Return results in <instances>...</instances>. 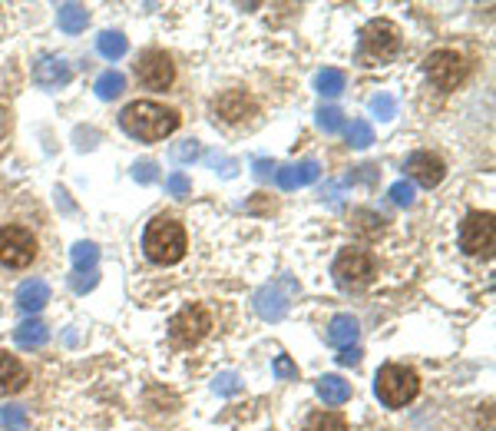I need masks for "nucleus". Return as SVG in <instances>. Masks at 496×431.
<instances>
[{
	"instance_id": "obj_33",
	"label": "nucleus",
	"mask_w": 496,
	"mask_h": 431,
	"mask_svg": "<svg viewBox=\"0 0 496 431\" xmlns=\"http://www.w3.org/2000/svg\"><path fill=\"white\" fill-rule=\"evenodd\" d=\"M215 395H239L242 391V379L235 375V371H225V375H219V379L212 381Z\"/></svg>"
},
{
	"instance_id": "obj_1",
	"label": "nucleus",
	"mask_w": 496,
	"mask_h": 431,
	"mask_svg": "<svg viewBox=\"0 0 496 431\" xmlns=\"http://www.w3.org/2000/svg\"><path fill=\"white\" fill-rule=\"evenodd\" d=\"M120 126L132 140L156 143V140H166L169 133L179 130V114H176V110H166L162 103L136 100L120 114Z\"/></svg>"
},
{
	"instance_id": "obj_21",
	"label": "nucleus",
	"mask_w": 496,
	"mask_h": 431,
	"mask_svg": "<svg viewBox=\"0 0 496 431\" xmlns=\"http://www.w3.org/2000/svg\"><path fill=\"white\" fill-rule=\"evenodd\" d=\"M57 21H60V31L80 33V31H86V23H90V11H86L83 4H63L60 14H57Z\"/></svg>"
},
{
	"instance_id": "obj_26",
	"label": "nucleus",
	"mask_w": 496,
	"mask_h": 431,
	"mask_svg": "<svg viewBox=\"0 0 496 431\" xmlns=\"http://www.w3.org/2000/svg\"><path fill=\"white\" fill-rule=\"evenodd\" d=\"M0 428L4 431H27L31 428V415L21 405H4L0 408Z\"/></svg>"
},
{
	"instance_id": "obj_8",
	"label": "nucleus",
	"mask_w": 496,
	"mask_h": 431,
	"mask_svg": "<svg viewBox=\"0 0 496 431\" xmlns=\"http://www.w3.org/2000/svg\"><path fill=\"white\" fill-rule=\"evenodd\" d=\"M212 329V316H209V308L205 306H185L183 312H176L173 322H169V335H173L176 345H195V342H203Z\"/></svg>"
},
{
	"instance_id": "obj_3",
	"label": "nucleus",
	"mask_w": 496,
	"mask_h": 431,
	"mask_svg": "<svg viewBox=\"0 0 496 431\" xmlns=\"http://www.w3.org/2000/svg\"><path fill=\"white\" fill-rule=\"evenodd\" d=\"M420 391V379H417L414 369L407 365H381L377 369V379H374V395L384 401L387 408H404L407 401L417 399Z\"/></svg>"
},
{
	"instance_id": "obj_24",
	"label": "nucleus",
	"mask_w": 496,
	"mask_h": 431,
	"mask_svg": "<svg viewBox=\"0 0 496 431\" xmlns=\"http://www.w3.org/2000/svg\"><path fill=\"white\" fill-rule=\"evenodd\" d=\"M345 73L335 70V67H328V70L318 73V80H314V87H318V93L321 96H341L345 93Z\"/></svg>"
},
{
	"instance_id": "obj_37",
	"label": "nucleus",
	"mask_w": 496,
	"mask_h": 431,
	"mask_svg": "<svg viewBox=\"0 0 496 431\" xmlns=\"http://www.w3.org/2000/svg\"><path fill=\"white\" fill-rule=\"evenodd\" d=\"M96 282H100V272H86V276L73 272V276H70V289H73V292H80V296H83V292H90Z\"/></svg>"
},
{
	"instance_id": "obj_19",
	"label": "nucleus",
	"mask_w": 496,
	"mask_h": 431,
	"mask_svg": "<svg viewBox=\"0 0 496 431\" xmlns=\"http://www.w3.org/2000/svg\"><path fill=\"white\" fill-rule=\"evenodd\" d=\"M328 342L338 345V349H351L357 342V318L345 316V312L331 318V326H328Z\"/></svg>"
},
{
	"instance_id": "obj_30",
	"label": "nucleus",
	"mask_w": 496,
	"mask_h": 431,
	"mask_svg": "<svg viewBox=\"0 0 496 431\" xmlns=\"http://www.w3.org/2000/svg\"><path fill=\"white\" fill-rule=\"evenodd\" d=\"M371 114H374L377 120H394L397 116V100L391 96V93H377L374 100H371Z\"/></svg>"
},
{
	"instance_id": "obj_39",
	"label": "nucleus",
	"mask_w": 496,
	"mask_h": 431,
	"mask_svg": "<svg viewBox=\"0 0 496 431\" xmlns=\"http://www.w3.org/2000/svg\"><path fill=\"white\" fill-rule=\"evenodd\" d=\"M345 186H347V179H341V183H331V186H324V199L331 206H341V193H345Z\"/></svg>"
},
{
	"instance_id": "obj_10",
	"label": "nucleus",
	"mask_w": 496,
	"mask_h": 431,
	"mask_svg": "<svg viewBox=\"0 0 496 431\" xmlns=\"http://www.w3.org/2000/svg\"><path fill=\"white\" fill-rule=\"evenodd\" d=\"M427 77L440 90H454L456 83L466 77V63L456 50H437L427 57Z\"/></svg>"
},
{
	"instance_id": "obj_7",
	"label": "nucleus",
	"mask_w": 496,
	"mask_h": 431,
	"mask_svg": "<svg viewBox=\"0 0 496 431\" xmlns=\"http://www.w3.org/2000/svg\"><path fill=\"white\" fill-rule=\"evenodd\" d=\"M298 292V282L292 276H282L262 286L255 292V312L265 318V322H282L288 316V306H292V296Z\"/></svg>"
},
{
	"instance_id": "obj_31",
	"label": "nucleus",
	"mask_w": 496,
	"mask_h": 431,
	"mask_svg": "<svg viewBox=\"0 0 496 431\" xmlns=\"http://www.w3.org/2000/svg\"><path fill=\"white\" fill-rule=\"evenodd\" d=\"M203 156V146H199V140H185V143L173 146V160L176 163H195Z\"/></svg>"
},
{
	"instance_id": "obj_18",
	"label": "nucleus",
	"mask_w": 496,
	"mask_h": 431,
	"mask_svg": "<svg viewBox=\"0 0 496 431\" xmlns=\"http://www.w3.org/2000/svg\"><path fill=\"white\" fill-rule=\"evenodd\" d=\"M23 385H27V369L14 355H7V352L0 349V395H14Z\"/></svg>"
},
{
	"instance_id": "obj_15",
	"label": "nucleus",
	"mask_w": 496,
	"mask_h": 431,
	"mask_svg": "<svg viewBox=\"0 0 496 431\" xmlns=\"http://www.w3.org/2000/svg\"><path fill=\"white\" fill-rule=\"evenodd\" d=\"M318 163L314 160H304V163H292V166H282L278 173H275V183H278V189H284V193H292V189H302V186H311L314 179H318Z\"/></svg>"
},
{
	"instance_id": "obj_23",
	"label": "nucleus",
	"mask_w": 496,
	"mask_h": 431,
	"mask_svg": "<svg viewBox=\"0 0 496 431\" xmlns=\"http://www.w3.org/2000/svg\"><path fill=\"white\" fill-rule=\"evenodd\" d=\"M96 96L100 100H116L122 90H126V77H122L120 70H106V73H100V80H96Z\"/></svg>"
},
{
	"instance_id": "obj_42",
	"label": "nucleus",
	"mask_w": 496,
	"mask_h": 431,
	"mask_svg": "<svg viewBox=\"0 0 496 431\" xmlns=\"http://www.w3.org/2000/svg\"><path fill=\"white\" fill-rule=\"evenodd\" d=\"M0 120H4V116H0Z\"/></svg>"
},
{
	"instance_id": "obj_13",
	"label": "nucleus",
	"mask_w": 496,
	"mask_h": 431,
	"mask_svg": "<svg viewBox=\"0 0 496 431\" xmlns=\"http://www.w3.org/2000/svg\"><path fill=\"white\" fill-rule=\"evenodd\" d=\"M212 110L215 116H222L225 124H242L255 114V103L245 90H225L222 96H215Z\"/></svg>"
},
{
	"instance_id": "obj_40",
	"label": "nucleus",
	"mask_w": 496,
	"mask_h": 431,
	"mask_svg": "<svg viewBox=\"0 0 496 431\" xmlns=\"http://www.w3.org/2000/svg\"><path fill=\"white\" fill-rule=\"evenodd\" d=\"M338 362H341V365H357V362H361V349H355V345H351V349H341Z\"/></svg>"
},
{
	"instance_id": "obj_2",
	"label": "nucleus",
	"mask_w": 496,
	"mask_h": 431,
	"mask_svg": "<svg viewBox=\"0 0 496 431\" xmlns=\"http://www.w3.org/2000/svg\"><path fill=\"white\" fill-rule=\"evenodd\" d=\"M142 249L152 262L173 266L185 256V229L176 223L173 216H156L142 233Z\"/></svg>"
},
{
	"instance_id": "obj_35",
	"label": "nucleus",
	"mask_w": 496,
	"mask_h": 431,
	"mask_svg": "<svg viewBox=\"0 0 496 431\" xmlns=\"http://www.w3.org/2000/svg\"><path fill=\"white\" fill-rule=\"evenodd\" d=\"M166 189L183 199V196L193 193V183H189V176H185V173H173L169 179H166Z\"/></svg>"
},
{
	"instance_id": "obj_12",
	"label": "nucleus",
	"mask_w": 496,
	"mask_h": 431,
	"mask_svg": "<svg viewBox=\"0 0 496 431\" xmlns=\"http://www.w3.org/2000/svg\"><path fill=\"white\" fill-rule=\"evenodd\" d=\"M407 173H410V179L420 186H427V189H434V186L444 183V176H446V166L440 156L434 153H427V150H417V153L407 156V166H404Z\"/></svg>"
},
{
	"instance_id": "obj_16",
	"label": "nucleus",
	"mask_w": 496,
	"mask_h": 431,
	"mask_svg": "<svg viewBox=\"0 0 496 431\" xmlns=\"http://www.w3.org/2000/svg\"><path fill=\"white\" fill-rule=\"evenodd\" d=\"M47 302H50V286H47L43 279H27V282H21V289H17V308H21V312L33 316V312H41Z\"/></svg>"
},
{
	"instance_id": "obj_29",
	"label": "nucleus",
	"mask_w": 496,
	"mask_h": 431,
	"mask_svg": "<svg viewBox=\"0 0 496 431\" xmlns=\"http://www.w3.org/2000/svg\"><path fill=\"white\" fill-rule=\"evenodd\" d=\"M318 126L324 133H341L345 130V114L338 106H324V110H318Z\"/></svg>"
},
{
	"instance_id": "obj_36",
	"label": "nucleus",
	"mask_w": 496,
	"mask_h": 431,
	"mask_svg": "<svg viewBox=\"0 0 496 431\" xmlns=\"http://www.w3.org/2000/svg\"><path fill=\"white\" fill-rule=\"evenodd\" d=\"M156 176H159V173H156V163H152V160L132 166V179H136V183H142V186L156 183Z\"/></svg>"
},
{
	"instance_id": "obj_41",
	"label": "nucleus",
	"mask_w": 496,
	"mask_h": 431,
	"mask_svg": "<svg viewBox=\"0 0 496 431\" xmlns=\"http://www.w3.org/2000/svg\"><path fill=\"white\" fill-rule=\"evenodd\" d=\"M272 160H255V176H258V179H268V176H272Z\"/></svg>"
},
{
	"instance_id": "obj_11",
	"label": "nucleus",
	"mask_w": 496,
	"mask_h": 431,
	"mask_svg": "<svg viewBox=\"0 0 496 431\" xmlns=\"http://www.w3.org/2000/svg\"><path fill=\"white\" fill-rule=\"evenodd\" d=\"M176 70H173V60L169 53L162 50H146L136 63V80L146 87V90H166L173 83Z\"/></svg>"
},
{
	"instance_id": "obj_5",
	"label": "nucleus",
	"mask_w": 496,
	"mask_h": 431,
	"mask_svg": "<svg viewBox=\"0 0 496 431\" xmlns=\"http://www.w3.org/2000/svg\"><path fill=\"white\" fill-rule=\"evenodd\" d=\"M331 276H335L338 289H345V292L365 289L374 279V259L367 256L365 249H341L331 266Z\"/></svg>"
},
{
	"instance_id": "obj_9",
	"label": "nucleus",
	"mask_w": 496,
	"mask_h": 431,
	"mask_svg": "<svg viewBox=\"0 0 496 431\" xmlns=\"http://www.w3.org/2000/svg\"><path fill=\"white\" fill-rule=\"evenodd\" d=\"M496 229L490 213H470L460 223V246L466 256H493Z\"/></svg>"
},
{
	"instance_id": "obj_22",
	"label": "nucleus",
	"mask_w": 496,
	"mask_h": 431,
	"mask_svg": "<svg viewBox=\"0 0 496 431\" xmlns=\"http://www.w3.org/2000/svg\"><path fill=\"white\" fill-rule=\"evenodd\" d=\"M70 259H73V269L86 276V272H96V262H100V246L96 243H77L70 249Z\"/></svg>"
},
{
	"instance_id": "obj_38",
	"label": "nucleus",
	"mask_w": 496,
	"mask_h": 431,
	"mask_svg": "<svg viewBox=\"0 0 496 431\" xmlns=\"http://www.w3.org/2000/svg\"><path fill=\"white\" fill-rule=\"evenodd\" d=\"M275 375H278V379H298V365H294L288 355H278V359H275Z\"/></svg>"
},
{
	"instance_id": "obj_14",
	"label": "nucleus",
	"mask_w": 496,
	"mask_h": 431,
	"mask_svg": "<svg viewBox=\"0 0 496 431\" xmlns=\"http://www.w3.org/2000/svg\"><path fill=\"white\" fill-rule=\"evenodd\" d=\"M70 77H73L70 63L63 60V57H53V53L41 57L37 67H33V80H37V87H43V90H60V87L70 83Z\"/></svg>"
},
{
	"instance_id": "obj_25",
	"label": "nucleus",
	"mask_w": 496,
	"mask_h": 431,
	"mask_svg": "<svg viewBox=\"0 0 496 431\" xmlns=\"http://www.w3.org/2000/svg\"><path fill=\"white\" fill-rule=\"evenodd\" d=\"M96 47H100V53L106 57V60H120L122 53L130 50V43H126V37H122L120 31H106V33H100V41H96Z\"/></svg>"
},
{
	"instance_id": "obj_20",
	"label": "nucleus",
	"mask_w": 496,
	"mask_h": 431,
	"mask_svg": "<svg viewBox=\"0 0 496 431\" xmlns=\"http://www.w3.org/2000/svg\"><path fill=\"white\" fill-rule=\"evenodd\" d=\"M318 395H321L324 405H345L351 399V385L338 375H321L318 379Z\"/></svg>"
},
{
	"instance_id": "obj_4",
	"label": "nucleus",
	"mask_w": 496,
	"mask_h": 431,
	"mask_svg": "<svg viewBox=\"0 0 496 431\" xmlns=\"http://www.w3.org/2000/svg\"><path fill=\"white\" fill-rule=\"evenodd\" d=\"M397 50H401V37H397V27L391 21H371L365 31H361V47H357V53H361V60H365L367 67L387 63L391 57H397Z\"/></svg>"
},
{
	"instance_id": "obj_34",
	"label": "nucleus",
	"mask_w": 496,
	"mask_h": 431,
	"mask_svg": "<svg viewBox=\"0 0 496 431\" xmlns=\"http://www.w3.org/2000/svg\"><path fill=\"white\" fill-rule=\"evenodd\" d=\"M391 199L397 206H414V183L410 179H401V183L391 186Z\"/></svg>"
},
{
	"instance_id": "obj_28",
	"label": "nucleus",
	"mask_w": 496,
	"mask_h": 431,
	"mask_svg": "<svg viewBox=\"0 0 496 431\" xmlns=\"http://www.w3.org/2000/svg\"><path fill=\"white\" fill-rule=\"evenodd\" d=\"M347 143L357 146V150H367V146L374 143L371 124H367V120H351V126H347Z\"/></svg>"
},
{
	"instance_id": "obj_32",
	"label": "nucleus",
	"mask_w": 496,
	"mask_h": 431,
	"mask_svg": "<svg viewBox=\"0 0 496 431\" xmlns=\"http://www.w3.org/2000/svg\"><path fill=\"white\" fill-rule=\"evenodd\" d=\"M205 160H209V166H212L215 173H222L225 179H232V176L239 173V163H235L232 156H225V153H209Z\"/></svg>"
},
{
	"instance_id": "obj_27",
	"label": "nucleus",
	"mask_w": 496,
	"mask_h": 431,
	"mask_svg": "<svg viewBox=\"0 0 496 431\" xmlns=\"http://www.w3.org/2000/svg\"><path fill=\"white\" fill-rule=\"evenodd\" d=\"M304 431H347V425L338 411H318L304 421Z\"/></svg>"
},
{
	"instance_id": "obj_17",
	"label": "nucleus",
	"mask_w": 496,
	"mask_h": 431,
	"mask_svg": "<svg viewBox=\"0 0 496 431\" xmlns=\"http://www.w3.org/2000/svg\"><path fill=\"white\" fill-rule=\"evenodd\" d=\"M14 342H17L23 352L43 349V345L50 342V329H47V322H41V318H27V322H21V326L14 329Z\"/></svg>"
},
{
	"instance_id": "obj_6",
	"label": "nucleus",
	"mask_w": 496,
	"mask_h": 431,
	"mask_svg": "<svg viewBox=\"0 0 496 431\" xmlns=\"http://www.w3.org/2000/svg\"><path fill=\"white\" fill-rule=\"evenodd\" d=\"M37 256V239L27 226H4L0 229V266L27 269Z\"/></svg>"
}]
</instances>
